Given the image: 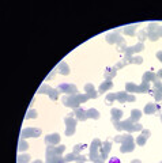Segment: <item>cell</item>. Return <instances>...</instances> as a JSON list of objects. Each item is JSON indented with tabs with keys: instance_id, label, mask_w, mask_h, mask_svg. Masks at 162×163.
<instances>
[{
	"instance_id": "cell-45",
	"label": "cell",
	"mask_w": 162,
	"mask_h": 163,
	"mask_svg": "<svg viewBox=\"0 0 162 163\" xmlns=\"http://www.w3.org/2000/svg\"><path fill=\"white\" fill-rule=\"evenodd\" d=\"M87 95H89L90 99H94V98L98 97V91H93V92H90V94H87Z\"/></svg>"
},
{
	"instance_id": "cell-33",
	"label": "cell",
	"mask_w": 162,
	"mask_h": 163,
	"mask_svg": "<svg viewBox=\"0 0 162 163\" xmlns=\"http://www.w3.org/2000/svg\"><path fill=\"white\" fill-rule=\"evenodd\" d=\"M115 101H117L116 94H108L106 98H105V102H106V103H112V102H115Z\"/></svg>"
},
{
	"instance_id": "cell-36",
	"label": "cell",
	"mask_w": 162,
	"mask_h": 163,
	"mask_svg": "<svg viewBox=\"0 0 162 163\" xmlns=\"http://www.w3.org/2000/svg\"><path fill=\"white\" fill-rule=\"evenodd\" d=\"M86 161H87V158H86L85 155H82V154L76 155V158H75V162H76V163H85Z\"/></svg>"
},
{
	"instance_id": "cell-3",
	"label": "cell",
	"mask_w": 162,
	"mask_h": 163,
	"mask_svg": "<svg viewBox=\"0 0 162 163\" xmlns=\"http://www.w3.org/2000/svg\"><path fill=\"white\" fill-rule=\"evenodd\" d=\"M64 124H66V135L67 136H72L75 133V129H76V124H78V120L72 117V114L67 116L64 118Z\"/></svg>"
},
{
	"instance_id": "cell-51",
	"label": "cell",
	"mask_w": 162,
	"mask_h": 163,
	"mask_svg": "<svg viewBox=\"0 0 162 163\" xmlns=\"http://www.w3.org/2000/svg\"><path fill=\"white\" fill-rule=\"evenodd\" d=\"M157 76H158V79H162V69H160V71H158Z\"/></svg>"
},
{
	"instance_id": "cell-10",
	"label": "cell",
	"mask_w": 162,
	"mask_h": 163,
	"mask_svg": "<svg viewBox=\"0 0 162 163\" xmlns=\"http://www.w3.org/2000/svg\"><path fill=\"white\" fill-rule=\"evenodd\" d=\"M45 143L48 146H57L60 143V135L59 133H51V135L45 136Z\"/></svg>"
},
{
	"instance_id": "cell-16",
	"label": "cell",
	"mask_w": 162,
	"mask_h": 163,
	"mask_svg": "<svg viewBox=\"0 0 162 163\" xmlns=\"http://www.w3.org/2000/svg\"><path fill=\"white\" fill-rule=\"evenodd\" d=\"M75 110V117H76V120H81V121H85L86 118H87V114H86V110H83L82 107H76Z\"/></svg>"
},
{
	"instance_id": "cell-17",
	"label": "cell",
	"mask_w": 162,
	"mask_h": 163,
	"mask_svg": "<svg viewBox=\"0 0 162 163\" xmlns=\"http://www.w3.org/2000/svg\"><path fill=\"white\" fill-rule=\"evenodd\" d=\"M116 75H117V69L113 67V68H106L105 69V80H112L113 77H115Z\"/></svg>"
},
{
	"instance_id": "cell-41",
	"label": "cell",
	"mask_w": 162,
	"mask_h": 163,
	"mask_svg": "<svg viewBox=\"0 0 162 163\" xmlns=\"http://www.w3.org/2000/svg\"><path fill=\"white\" fill-rule=\"evenodd\" d=\"M127 64H128V63H127L125 60H121V61H119L117 64L115 65V68H116V69H121V68H124V67H125Z\"/></svg>"
},
{
	"instance_id": "cell-29",
	"label": "cell",
	"mask_w": 162,
	"mask_h": 163,
	"mask_svg": "<svg viewBox=\"0 0 162 163\" xmlns=\"http://www.w3.org/2000/svg\"><path fill=\"white\" fill-rule=\"evenodd\" d=\"M131 49H132L134 53H139V52H142L143 49H145V44H143V42H139V44H136V45L131 46Z\"/></svg>"
},
{
	"instance_id": "cell-54",
	"label": "cell",
	"mask_w": 162,
	"mask_h": 163,
	"mask_svg": "<svg viewBox=\"0 0 162 163\" xmlns=\"http://www.w3.org/2000/svg\"><path fill=\"white\" fill-rule=\"evenodd\" d=\"M161 121H162V116H161Z\"/></svg>"
},
{
	"instance_id": "cell-42",
	"label": "cell",
	"mask_w": 162,
	"mask_h": 163,
	"mask_svg": "<svg viewBox=\"0 0 162 163\" xmlns=\"http://www.w3.org/2000/svg\"><path fill=\"white\" fill-rule=\"evenodd\" d=\"M63 152H66V146L56 147V154H57V155H63Z\"/></svg>"
},
{
	"instance_id": "cell-43",
	"label": "cell",
	"mask_w": 162,
	"mask_h": 163,
	"mask_svg": "<svg viewBox=\"0 0 162 163\" xmlns=\"http://www.w3.org/2000/svg\"><path fill=\"white\" fill-rule=\"evenodd\" d=\"M142 63H143V57L142 56H134L132 64H142Z\"/></svg>"
},
{
	"instance_id": "cell-26",
	"label": "cell",
	"mask_w": 162,
	"mask_h": 163,
	"mask_svg": "<svg viewBox=\"0 0 162 163\" xmlns=\"http://www.w3.org/2000/svg\"><path fill=\"white\" fill-rule=\"evenodd\" d=\"M86 148H87V146H86V144H76V146L74 147V150H72V151H74V154H75V155H79L83 150H86Z\"/></svg>"
},
{
	"instance_id": "cell-47",
	"label": "cell",
	"mask_w": 162,
	"mask_h": 163,
	"mask_svg": "<svg viewBox=\"0 0 162 163\" xmlns=\"http://www.w3.org/2000/svg\"><path fill=\"white\" fill-rule=\"evenodd\" d=\"M157 34H158V37H162V26H158V29H157Z\"/></svg>"
},
{
	"instance_id": "cell-34",
	"label": "cell",
	"mask_w": 162,
	"mask_h": 163,
	"mask_svg": "<svg viewBox=\"0 0 162 163\" xmlns=\"http://www.w3.org/2000/svg\"><path fill=\"white\" fill-rule=\"evenodd\" d=\"M38 114H37V112L34 109H29V112L26 113V118H36Z\"/></svg>"
},
{
	"instance_id": "cell-25",
	"label": "cell",
	"mask_w": 162,
	"mask_h": 163,
	"mask_svg": "<svg viewBox=\"0 0 162 163\" xmlns=\"http://www.w3.org/2000/svg\"><path fill=\"white\" fill-rule=\"evenodd\" d=\"M132 139V136L131 135H119V136H116L115 137V142H117V143H124V142H127V140H131Z\"/></svg>"
},
{
	"instance_id": "cell-32",
	"label": "cell",
	"mask_w": 162,
	"mask_h": 163,
	"mask_svg": "<svg viewBox=\"0 0 162 163\" xmlns=\"http://www.w3.org/2000/svg\"><path fill=\"white\" fill-rule=\"evenodd\" d=\"M27 148H29L27 142H25V139H22L19 142V151H21V152H23V151H26Z\"/></svg>"
},
{
	"instance_id": "cell-6",
	"label": "cell",
	"mask_w": 162,
	"mask_h": 163,
	"mask_svg": "<svg viewBox=\"0 0 162 163\" xmlns=\"http://www.w3.org/2000/svg\"><path fill=\"white\" fill-rule=\"evenodd\" d=\"M41 135V129L38 128H25L21 132V137L26 139V137H38Z\"/></svg>"
},
{
	"instance_id": "cell-50",
	"label": "cell",
	"mask_w": 162,
	"mask_h": 163,
	"mask_svg": "<svg viewBox=\"0 0 162 163\" xmlns=\"http://www.w3.org/2000/svg\"><path fill=\"white\" fill-rule=\"evenodd\" d=\"M157 58L160 61H162V52H157Z\"/></svg>"
},
{
	"instance_id": "cell-2",
	"label": "cell",
	"mask_w": 162,
	"mask_h": 163,
	"mask_svg": "<svg viewBox=\"0 0 162 163\" xmlns=\"http://www.w3.org/2000/svg\"><path fill=\"white\" fill-rule=\"evenodd\" d=\"M89 95L87 94H75V95H68V97L63 98V105L72 107V109H76L82 105L83 102L89 101Z\"/></svg>"
},
{
	"instance_id": "cell-5",
	"label": "cell",
	"mask_w": 162,
	"mask_h": 163,
	"mask_svg": "<svg viewBox=\"0 0 162 163\" xmlns=\"http://www.w3.org/2000/svg\"><path fill=\"white\" fill-rule=\"evenodd\" d=\"M57 90L60 92H64V94H67V95H75V94H78V88L75 84H70V83H61L59 86Z\"/></svg>"
},
{
	"instance_id": "cell-7",
	"label": "cell",
	"mask_w": 162,
	"mask_h": 163,
	"mask_svg": "<svg viewBox=\"0 0 162 163\" xmlns=\"http://www.w3.org/2000/svg\"><path fill=\"white\" fill-rule=\"evenodd\" d=\"M116 97H117V101L119 102H135L136 101V98H135L134 94H130V92L127 91H120V92H116Z\"/></svg>"
},
{
	"instance_id": "cell-20",
	"label": "cell",
	"mask_w": 162,
	"mask_h": 163,
	"mask_svg": "<svg viewBox=\"0 0 162 163\" xmlns=\"http://www.w3.org/2000/svg\"><path fill=\"white\" fill-rule=\"evenodd\" d=\"M47 163H66L61 155H53V156L47 158Z\"/></svg>"
},
{
	"instance_id": "cell-14",
	"label": "cell",
	"mask_w": 162,
	"mask_h": 163,
	"mask_svg": "<svg viewBox=\"0 0 162 163\" xmlns=\"http://www.w3.org/2000/svg\"><path fill=\"white\" fill-rule=\"evenodd\" d=\"M158 109H160V106L157 105V103H147V105L145 106V114H154L158 112Z\"/></svg>"
},
{
	"instance_id": "cell-52",
	"label": "cell",
	"mask_w": 162,
	"mask_h": 163,
	"mask_svg": "<svg viewBox=\"0 0 162 163\" xmlns=\"http://www.w3.org/2000/svg\"><path fill=\"white\" fill-rule=\"evenodd\" d=\"M131 163H142V161H140V159H134Z\"/></svg>"
},
{
	"instance_id": "cell-21",
	"label": "cell",
	"mask_w": 162,
	"mask_h": 163,
	"mask_svg": "<svg viewBox=\"0 0 162 163\" xmlns=\"http://www.w3.org/2000/svg\"><path fill=\"white\" fill-rule=\"evenodd\" d=\"M86 114H87V118H93V120H97V118H100V113L97 109H94V107H91V109L86 110Z\"/></svg>"
},
{
	"instance_id": "cell-19",
	"label": "cell",
	"mask_w": 162,
	"mask_h": 163,
	"mask_svg": "<svg viewBox=\"0 0 162 163\" xmlns=\"http://www.w3.org/2000/svg\"><path fill=\"white\" fill-rule=\"evenodd\" d=\"M125 91L127 92H140V87L135 83H125Z\"/></svg>"
},
{
	"instance_id": "cell-30",
	"label": "cell",
	"mask_w": 162,
	"mask_h": 163,
	"mask_svg": "<svg viewBox=\"0 0 162 163\" xmlns=\"http://www.w3.org/2000/svg\"><path fill=\"white\" fill-rule=\"evenodd\" d=\"M59 90H53V88H51L49 92H48V95L51 97L52 101H56V99H59Z\"/></svg>"
},
{
	"instance_id": "cell-55",
	"label": "cell",
	"mask_w": 162,
	"mask_h": 163,
	"mask_svg": "<svg viewBox=\"0 0 162 163\" xmlns=\"http://www.w3.org/2000/svg\"><path fill=\"white\" fill-rule=\"evenodd\" d=\"M160 163H162V162H160Z\"/></svg>"
},
{
	"instance_id": "cell-1",
	"label": "cell",
	"mask_w": 162,
	"mask_h": 163,
	"mask_svg": "<svg viewBox=\"0 0 162 163\" xmlns=\"http://www.w3.org/2000/svg\"><path fill=\"white\" fill-rule=\"evenodd\" d=\"M113 125L117 131H127V132H136V131H143L142 125L138 122H134L131 118H128L125 121H119V120H112Z\"/></svg>"
},
{
	"instance_id": "cell-12",
	"label": "cell",
	"mask_w": 162,
	"mask_h": 163,
	"mask_svg": "<svg viewBox=\"0 0 162 163\" xmlns=\"http://www.w3.org/2000/svg\"><path fill=\"white\" fill-rule=\"evenodd\" d=\"M155 80H158V76H157V73H154L151 71H147V72H145L143 73V82L145 83H154Z\"/></svg>"
},
{
	"instance_id": "cell-18",
	"label": "cell",
	"mask_w": 162,
	"mask_h": 163,
	"mask_svg": "<svg viewBox=\"0 0 162 163\" xmlns=\"http://www.w3.org/2000/svg\"><path fill=\"white\" fill-rule=\"evenodd\" d=\"M56 69H57L60 73H63V75H68V73H70V67H68V64H67V63H64V61L60 63Z\"/></svg>"
},
{
	"instance_id": "cell-35",
	"label": "cell",
	"mask_w": 162,
	"mask_h": 163,
	"mask_svg": "<svg viewBox=\"0 0 162 163\" xmlns=\"http://www.w3.org/2000/svg\"><path fill=\"white\" fill-rule=\"evenodd\" d=\"M138 38H139V42H143V41L147 38V31H146V30H142V31L138 34Z\"/></svg>"
},
{
	"instance_id": "cell-27",
	"label": "cell",
	"mask_w": 162,
	"mask_h": 163,
	"mask_svg": "<svg viewBox=\"0 0 162 163\" xmlns=\"http://www.w3.org/2000/svg\"><path fill=\"white\" fill-rule=\"evenodd\" d=\"M30 161V155L29 154H21L19 156H18V163H29Z\"/></svg>"
},
{
	"instance_id": "cell-31",
	"label": "cell",
	"mask_w": 162,
	"mask_h": 163,
	"mask_svg": "<svg viewBox=\"0 0 162 163\" xmlns=\"http://www.w3.org/2000/svg\"><path fill=\"white\" fill-rule=\"evenodd\" d=\"M51 88H52V87H49L48 84L44 83V84H41V87L38 88V91H37V92H38V94H48Z\"/></svg>"
},
{
	"instance_id": "cell-39",
	"label": "cell",
	"mask_w": 162,
	"mask_h": 163,
	"mask_svg": "<svg viewBox=\"0 0 162 163\" xmlns=\"http://www.w3.org/2000/svg\"><path fill=\"white\" fill-rule=\"evenodd\" d=\"M154 88H155V90H158L162 94V83H161V80L158 79V80H155L154 82Z\"/></svg>"
},
{
	"instance_id": "cell-53",
	"label": "cell",
	"mask_w": 162,
	"mask_h": 163,
	"mask_svg": "<svg viewBox=\"0 0 162 163\" xmlns=\"http://www.w3.org/2000/svg\"><path fill=\"white\" fill-rule=\"evenodd\" d=\"M33 163H42V161H34Z\"/></svg>"
},
{
	"instance_id": "cell-8",
	"label": "cell",
	"mask_w": 162,
	"mask_h": 163,
	"mask_svg": "<svg viewBox=\"0 0 162 163\" xmlns=\"http://www.w3.org/2000/svg\"><path fill=\"white\" fill-rule=\"evenodd\" d=\"M110 148H112V143L110 142H105L102 143V146L100 148V156L104 159V161H106L108 159V155L110 152Z\"/></svg>"
},
{
	"instance_id": "cell-28",
	"label": "cell",
	"mask_w": 162,
	"mask_h": 163,
	"mask_svg": "<svg viewBox=\"0 0 162 163\" xmlns=\"http://www.w3.org/2000/svg\"><path fill=\"white\" fill-rule=\"evenodd\" d=\"M127 48H128V46H127V42L121 38V40H120L119 42H117V50H119V52H125Z\"/></svg>"
},
{
	"instance_id": "cell-23",
	"label": "cell",
	"mask_w": 162,
	"mask_h": 163,
	"mask_svg": "<svg viewBox=\"0 0 162 163\" xmlns=\"http://www.w3.org/2000/svg\"><path fill=\"white\" fill-rule=\"evenodd\" d=\"M136 26H138V25H131V26H127V27H124L123 33H124L125 35L132 37V35H135V29H136Z\"/></svg>"
},
{
	"instance_id": "cell-46",
	"label": "cell",
	"mask_w": 162,
	"mask_h": 163,
	"mask_svg": "<svg viewBox=\"0 0 162 163\" xmlns=\"http://www.w3.org/2000/svg\"><path fill=\"white\" fill-rule=\"evenodd\" d=\"M108 163H121V161H120L119 158H110V161H109Z\"/></svg>"
},
{
	"instance_id": "cell-40",
	"label": "cell",
	"mask_w": 162,
	"mask_h": 163,
	"mask_svg": "<svg viewBox=\"0 0 162 163\" xmlns=\"http://www.w3.org/2000/svg\"><path fill=\"white\" fill-rule=\"evenodd\" d=\"M75 158H76V155L72 152V154L66 155V156H64V161H66V162H72V161H75Z\"/></svg>"
},
{
	"instance_id": "cell-9",
	"label": "cell",
	"mask_w": 162,
	"mask_h": 163,
	"mask_svg": "<svg viewBox=\"0 0 162 163\" xmlns=\"http://www.w3.org/2000/svg\"><path fill=\"white\" fill-rule=\"evenodd\" d=\"M158 23H150L149 25V33H147V38L151 41H157L160 37L157 34V29H158Z\"/></svg>"
},
{
	"instance_id": "cell-49",
	"label": "cell",
	"mask_w": 162,
	"mask_h": 163,
	"mask_svg": "<svg viewBox=\"0 0 162 163\" xmlns=\"http://www.w3.org/2000/svg\"><path fill=\"white\" fill-rule=\"evenodd\" d=\"M94 163H105V161H104V159L100 156V158H97L96 161H94Z\"/></svg>"
},
{
	"instance_id": "cell-22",
	"label": "cell",
	"mask_w": 162,
	"mask_h": 163,
	"mask_svg": "<svg viewBox=\"0 0 162 163\" xmlns=\"http://www.w3.org/2000/svg\"><path fill=\"white\" fill-rule=\"evenodd\" d=\"M110 114H112V120H120V118L123 117V110L113 107V109L110 110Z\"/></svg>"
},
{
	"instance_id": "cell-37",
	"label": "cell",
	"mask_w": 162,
	"mask_h": 163,
	"mask_svg": "<svg viewBox=\"0 0 162 163\" xmlns=\"http://www.w3.org/2000/svg\"><path fill=\"white\" fill-rule=\"evenodd\" d=\"M146 140H147V137H145V136H143L142 135V133H140V136H139V137L136 139V143L139 144V146H145V144H146Z\"/></svg>"
},
{
	"instance_id": "cell-4",
	"label": "cell",
	"mask_w": 162,
	"mask_h": 163,
	"mask_svg": "<svg viewBox=\"0 0 162 163\" xmlns=\"http://www.w3.org/2000/svg\"><path fill=\"white\" fill-rule=\"evenodd\" d=\"M102 146L100 139H94L91 146H90V155H89V159L91 162H94L97 158H100V148Z\"/></svg>"
},
{
	"instance_id": "cell-11",
	"label": "cell",
	"mask_w": 162,
	"mask_h": 163,
	"mask_svg": "<svg viewBox=\"0 0 162 163\" xmlns=\"http://www.w3.org/2000/svg\"><path fill=\"white\" fill-rule=\"evenodd\" d=\"M134 148H135L134 139H131V140H127V142L121 143V147H120V152H124V154H127V152H131V151H134Z\"/></svg>"
},
{
	"instance_id": "cell-38",
	"label": "cell",
	"mask_w": 162,
	"mask_h": 163,
	"mask_svg": "<svg viewBox=\"0 0 162 163\" xmlns=\"http://www.w3.org/2000/svg\"><path fill=\"white\" fill-rule=\"evenodd\" d=\"M85 91H86V94H90V92H93V91H96V88H94V86L91 83H87L85 86Z\"/></svg>"
},
{
	"instance_id": "cell-13",
	"label": "cell",
	"mask_w": 162,
	"mask_h": 163,
	"mask_svg": "<svg viewBox=\"0 0 162 163\" xmlns=\"http://www.w3.org/2000/svg\"><path fill=\"white\" fill-rule=\"evenodd\" d=\"M112 87H113L112 80H105V82H102V83L100 84V87H98V94H104V92H106L108 90H110Z\"/></svg>"
},
{
	"instance_id": "cell-24",
	"label": "cell",
	"mask_w": 162,
	"mask_h": 163,
	"mask_svg": "<svg viewBox=\"0 0 162 163\" xmlns=\"http://www.w3.org/2000/svg\"><path fill=\"white\" fill-rule=\"evenodd\" d=\"M140 117H142V112H140V110L134 109L132 112H131V120H132L134 122H138L139 120H140Z\"/></svg>"
},
{
	"instance_id": "cell-48",
	"label": "cell",
	"mask_w": 162,
	"mask_h": 163,
	"mask_svg": "<svg viewBox=\"0 0 162 163\" xmlns=\"http://www.w3.org/2000/svg\"><path fill=\"white\" fill-rule=\"evenodd\" d=\"M56 71H57V69H53V71H52V72L49 73V76H48V77H47V80H49V79H52V77H53V76H55V73H56Z\"/></svg>"
},
{
	"instance_id": "cell-44",
	"label": "cell",
	"mask_w": 162,
	"mask_h": 163,
	"mask_svg": "<svg viewBox=\"0 0 162 163\" xmlns=\"http://www.w3.org/2000/svg\"><path fill=\"white\" fill-rule=\"evenodd\" d=\"M142 135L145 136V137H147V139H149V137H150V135H151V132H150L149 129H143V131H142Z\"/></svg>"
},
{
	"instance_id": "cell-15",
	"label": "cell",
	"mask_w": 162,
	"mask_h": 163,
	"mask_svg": "<svg viewBox=\"0 0 162 163\" xmlns=\"http://www.w3.org/2000/svg\"><path fill=\"white\" fill-rule=\"evenodd\" d=\"M120 40H121V37H120L119 33H109V34L106 35L108 44H117Z\"/></svg>"
}]
</instances>
